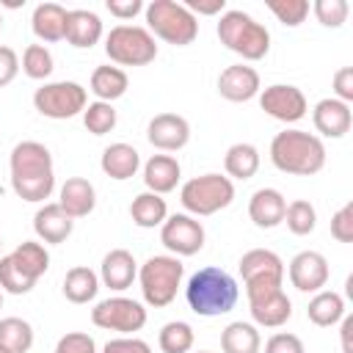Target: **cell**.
Returning a JSON list of instances; mask_svg holds the SVG:
<instances>
[{
  "label": "cell",
  "instance_id": "obj_1",
  "mask_svg": "<svg viewBox=\"0 0 353 353\" xmlns=\"http://www.w3.org/2000/svg\"><path fill=\"white\" fill-rule=\"evenodd\" d=\"M11 188L22 201L39 204L55 190V165L52 154L39 141H19L8 157Z\"/></svg>",
  "mask_w": 353,
  "mask_h": 353
},
{
  "label": "cell",
  "instance_id": "obj_2",
  "mask_svg": "<svg viewBox=\"0 0 353 353\" xmlns=\"http://www.w3.org/2000/svg\"><path fill=\"white\" fill-rule=\"evenodd\" d=\"M237 298H240L237 281L223 268L215 265L196 270L185 284V301L190 312H196L199 317H221L237 306Z\"/></svg>",
  "mask_w": 353,
  "mask_h": 353
},
{
  "label": "cell",
  "instance_id": "obj_3",
  "mask_svg": "<svg viewBox=\"0 0 353 353\" xmlns=\"http://www.w3.org/2000/svg\"><path fill=\"white\" fill-rule=\"evenodd\" d=\"M270 163L281 174L312 176L325 165V143L306 130H281L270 141Z\"/></svg>",
  "mask_w": 353,
  "mask_h": 353
},
{
  "label": "cell",
  "instance_id": "obj_4",
  "mask_svg": "<svg viewBox=\"0 0 353 353\" xmlns=\"http://www.w3.org/2000/svg\"><path fill=\"white\" fill-rule=\"evenodd\" d=\"M47 268L50 251L36 240H25L11 254L0 256V290L11 295H28Z\"/></svg>",
  "mask_w": 353,
  "mask_h": 353
},
{
  "label": "cell",
  "instance_id": "obj_5",
  "mask_svg": "<svg viewBox=\"0 0 353 353\" xmlns=\"http://www.w3.org/2000/svg\"><path fill=\"white\" fill-rule=\"evenodd\" d=\"M218 39L226 50L240 55L243 61H262L270 50V33L262 22L240 8H226L218 19Z\"/></svg>",
  "mask_w": 353,
  "mask_h": 353
},
{
  "label": "cell",
  "instance_id": "obj_6",
  "mask_svg": "<svg viewBox=\"0 0 353 353\" xmlns=\"http://www.w3.org/2000/svg\"><path fill=\"white\" fill-rule=\"evenodd\" d=\"M146 14V30L165 44L174 47H188L199 36V19L176 0H152L143 6Z\"/></svg>",
  "mask_w": 353,
  "mask_h": 353
},
{
  "label": "cell",
  "instance_id": "obj_7",
  "mask_svg": "<svg viewBox=\"0 0 353 353\" xmlns=\"http://www.w3.org/2000/svg\"><path fill=\"white\" fill-rule=\"evenodd\" d=\"M182 276H185V265L179 256L174 254L149 256L138 268V284H141L143 301L154 309L168 306L176 298V290L182 287Z\"/></svg>",
  "mask_w": 353,
  "mask_h": 353
},
{
  "label": "cell",
  "instance_id": "obj_8",
  "mask_svg": "<svg viewBox=\"0 0 353 353\" xmlns=\"http://www.w3.org/2000/svg\"><path fill=\"white\" fill-rule=\"evenodd\" d=\"M179 201L188 215H215L234 201V182L223 174H201L182 185Z\"/></svg>",
  "mask_w": 353,
  "mask_h": 353
},
{
  "label": "cell",
  "instance_id": "obj_9",
  "mask_svg": "<svg viewBox=\"0 0 353 353\" xmlns=\"http://www.w3.org/2000/svg\"><path fill=\"white\" fill-rule=\"evenodd\" d=\"M240 276L245 284V298H262L270 292H279L284 284V262L270 248H251L240 256Z\"/></svg>",
  "mask_w": 353,
  "mask_h": 353
},
{
  "label": "cell",
  "instance_id": "obj_10",
  "mask_svg": "<svg viewBox=\"0 0 353 353\" xmlns=\"http://www.w3.org/2000/svg\"><path fill=\"white\" fill-rule=\"evenodd\" d=\"M105 52L119 66H146L157 58V41L141 25H116L105 36Z\"/></svg>",
  "mask_w": 353,
  "mask_h": 353
},
{
  "label": "cell",
  "instance_id": "obj_11",
  "mask_svg": "<svg viewBox=\"0 0 353 353\" xmlns=\"http://www.w3.org/2000/svg\"><path fill=\"white\" fill-rule=\"evenodd\" d=\"M88 105V91L74 83V80H55V83H44L41 88H36L33 94V108L44 116V119H74L77 113H83Z\"/></svg>",
  "mask_w": 353,
  "mask_h": 353
},
{
  "label": "cell",
  "instance_id": "obj_12",
  "mask_svg": "<svg viewBox=\"0 0 353 353\" xmlns=\"http://www.w3.org/2000/svg\"><path fill=\"white\" fill-rule=\"evenodd\" d=\"M91 323L97 328L116 331L121 336H132L135 331H141L146 325V309H143L141 301H132V298H124V295H113V298L99 301L91 309Z\"/></svg>",
  "mask_w": 353,
  "mask_h": 353
},
{
  "label": "cell",
  "instance_id": "obj_13",
  "mask_svg": "<svg viewBox=\"0 0 353 353\" xmlns=\"http://www.w3.org/2000/svg\"><path fill=\"white\" fill-rule=\"evenodd\" d=\"M204 226L188 212L168 215L160 226V243L174 254V256H193L204 248Z\"/></svg>",
  "mask_w": 353,
  "mask_h": 353
},
{
  "label": "cell",
  "instance_id": "obj_14",
  "mask_svg": "<svg viewBox=\"0 0 353 353\" xmlns=\"http://www.w3.org/2000/svg\"><path fill=\"white\" fill-rule=\"evenodd\" d=\"M259 108L276 119V121H284V124H295L306 116L309 110V102L303 97V91L298 85H290V83H273L268 88L259 91Z\"/></svg>",
  "mask_w": 353,
  "mask_h": 353
},
{
  "label": "cell",
  "instance_id": "obj_15",
  "mask_svg": "<svg viewBox=\"0 0 353 353\" xmlns=\"http://www.w3.org/2000/svg\"><path fill=\"white\" fill-rule=\"evenodd\" d=\"M287 276H290V284L295 290H301V292H320L328 284L331 268H328V259L320 251H298L290 259Z\"/></svg>",
  "mask_w": 353,
  "mask_h": 353
},
{
  "label": "cell",
  "instance_id": "obj_16",
  "mask_svg": "<svg viewBox=\"0 0 353 353\" xmlns=\"http://www.w3.org/2000/svg\"><path fill=\"white\" fill-rule=\"evenodd\" d=\"M146 138L160 152H179L190 141V124L179 113H157L146 124Z\"/></svg>",
  "mask_w": 353,
  "mask_h": 353
},
{
  "label": "cell",
  "instance_id": "obj_17",
  "mask_svg": "<svg viewBox=\"0 0 353 353\" xmlns=\"http://www.w3.org/2000/svg\"><path fill=\"white\" fill-rule=\"evenodd\" d=\"M262 91L259 72L248 63H232L218 74V94L229 102H248Z\"/></svg>",
  "mask_w": 353,
  "mask_h": 353
},
{
  "label": "cell",
  "instance_id": "obj_18",
  "mask_svg": "<svg viewBox=\"0 0 353 353\" xmlns=\"http://www.w3.org/2000/svg\"><path fill=\"white\" fill-rule=\"evenodd\" d=\"M312 121H314V130L325 138H342L350 132V124H353V113H350V105L334 99V97H325L314 105L312 110Z\"/></svg>",
  "mask_w": 353,
  "mask_h": 353
},
{
  "label": "cell",
  "instance_id": "obj_19",
  "mask_svg": "<svg viewBox=\"0 0 353 353\" xmlns=\"http://www.w3.org/2000/svg\"><path fill=\"white\" fill-rule=\"evenodd\" d=\"M138 279V262L127 248H110L102 256L99 265V281L116 292L132 287V281Z\"/></svg>",
  "mask_w": 353,
  "mask_h": 353
},
{
  "label": "cell",
  "instance_id": "obj_20",
  "mask_svg": "<svg viewBox=\"0 0 353 353\" xmlns=\"http://www.w3.org/2000/svg\"><path fill=\"white\" fill-rule=\"evenodd\" d=\"M58 207L72 218H85L97 207V190L85 176H69L58 190Z\"/></svg>",
  "mask_w": 353,
  "mask_h": 353
},
{
  "label": "cell",
  "instance_id": "obj_21",
  "mask_svg": "<svg viewBox=\"0 0 353 353\" xmlns=\"http://www.w3.org/2000/svg\"><path fill=\"white\" fill-rule=\"evenodd\" d=\"M284 210H287V199L276 188H259L248 199V218L259 229H276L284 221Z\"/></svg>",
  "mask_w": 353,
  "mask_h": 353
},
{
  "label": "cell",
  "instance_id": "obj_22",
  "mask_svg": "<svg viewBox=\"0 0 353 353\" xmlns=\"http://www.w3.org/2000/svg\"><path fill=\"white\" fill-rule=\"evenodd\" d=\"M33 232L41 243H63L74 232V221L58 207V201H44L33 215Z\"/></svg>",
  "mask_w": 353,
  "mask_h": 353
},
{
  "label": "cell",
  "instance_id": "obj_23",
  "mask_svg": "<svg viewBox=\"0 0 353 353\" xmlns=\"http://www.w3.org/2000/svg\"><path fill=\"white\" fill-rule=\"evenodd\" d=\"M99 168L105 171V176L116 179V182H127L138 174L141 168V154L135 146L119 141V143H110L102 149V157H99Z\"/></svg>",
  "mask_w": 353,
  "mask_h": 353
},
{
  "label": "cell",
  "instance_id": "obj_24",
  "mask_svg": "<svg viewBox=\"0 0 353 353\" xmlns=\"http://www.w3.org/2000/svg\"><path fill=\"white\" fill-rule=\"evenodd\" d=\"M248 312H251L254 325L281 328L292 317V301L287 298L284 290H279V292H270V295H262V298L248 301Z\"/></svg>",
  "mask_w": 353,
  "mask_h": 353
},
{
  "label": "cell",
  "instance_id": "obj_25",
  "mask_svg": "<svg viewBox=\"0 0 353 353\" xmlns=\"http://www.w3.org/2000/svg\"><path fill=\"white\" fill-rule=\"evenodd\" d=\"M179 176H182V165L171 154H152L143 163V185L157 196L171 193L179 185Z\"/></svg>",
  "mask_w": 353,
  "mask_h": 353
},
{
  "label": "cell",
  "instance_id": "obj_26",
  "mask_svg": "<svg viewBox=\"0 0 353 353\" xmlns=\"http://www.w3.org/2000/svg\"><path fill=\"white\" fill-rule=\"evenodd\" d=\"M102 39V19L88 8H72L66 14V41L77 50H91Z\"/></svg>",
  "mask_w": 353,
  "mask_h": 353
},
{
  "label": "cell",
  "instance_id": "obj_27",
  "mask_svg": "<svg viewBox=\"0 0 353 353\" xmlns=\"http://www.w3.org/2000/svg\"><path fill=\"white\" fill-rule=\"evenodd\" d=\"M66 8L58 6V3H39L33 8V17H30V28H33V36L39 41H61L66 39Z\"/></svg>",
  "mask_w": 353,
  "mask_h": 353
},
{
  "label": "cell",
  "instance_id": "obj_28",
  "mask_svg": "<svg viewBox=\"0 0 353 353\" xmlns=\"http://www.w3.org/2000/svg\"><path fill=\"white\" fill-rule=\"evenodd\" d=\"M88 85H91V94H94L99 102H110V105H113V99H119V97L127 94L130 77H127L124 69L105 63V66H97V69L91 72V83H88Z\"/></svg>",
  "mask_w": 353,
  "mask_h": 353
},
{
  "label": "cell",
  "instance_id": "obj_29",
  "mask_svg": "<svg viewBox=\"0 0 353 353\" xmlns=\"http://www.w3.org/2000/svg\"><path fill=\"white\" fill-rule=\"evenodd\" d=\"M223 168H226V176L229 179H251L256 171H259V149L254 143H232L223 154Z\"/></svg>",
  "mask_w": 353,
  "mask_h": 353
},
{
  "label": "cell",
  "instance_id": "obj_30",
  "mask_svg": "<svg viewBox=\"0 0 353 353\" xmlns=\"http://www.w3.org/2000/svg\"><path fill=\"white\" fill-rule=\"evenodd\" d=\"M130 218L135 226L141 229H154V226H163V221L168 218V204L163 196L152 193V190H143L132 199L130 204Z\"/></svg>",
  "mask_w": 353,
  "mask_h": 353
},
{
  "label": "cell",
  "instance_id": "obj_31",
  "mask_svg": "<svg viewBox=\"0 0 353 353\" xmlns=\"http://www.w3.org/2000/svg\"><path fill=\"white\" fill-rule=\"evenodd\" d=\"M306 317L320 328H331L345 317V298L339 292H334V290H320L309 301Z\"/></svg>",
  "mask_w": 353,
  "mask_h": 353
},
{
  "label": "cell",
  "instance_id": "obj_32",
  "mask_svg": "<svg viewBox=\"0 0 353 353\" xmlns=\"http://www.w3.org/2000/svg\"><path fill=\"white\" fill-rule=\"evenodd\" d=\"M262 336L254 323L234 320L221 331V350L223 353H259Z\"/></svg>",
  "mask_w": 353,
  "mask_h": 353
},
{
  "label": "cell",
  "instance_id": "obj_33",
  "mask_svg": "<svg viewBox=\"0 0 353 353\" xmlns=\"http://www.w3.org/2000/svg\"><path fill=\"white\" fill-rule=\"evenodd\" d=\"M97 292H99V276L91 268L77 265V268L66 270V276H63V295H66V301L88 303V301L97 298Z\"/></svg>",
  "mask_w": 353,
  "mask_h": 353
},
{
  "label": "cell",
  "instance_id": "obj_34",
  "mask_svg": "<svg viewBox=\"0 0 353 353\" xmlns=\"http://www.w3.org/2000/svg\"><path fill=\"white\" fill-rule=\"evenodd\" d=\"M193 342H196V334L185 320H171L157 334V345L163 353H190Z\"/></svg>",
  "mask_w": 353,
  "mask_h": 353
},
{
  "label": "cell",
  "instance_id": "obj_35",
  "mask_svg": "<svg viewBox=\"0 0 353 353\" xmlns=\"http://www.w3.org/2000/svg\"><path fill=\"white\" fill-rule=\"evenodd\" d=\"M0 345L11 353H28L33 347V325L22 317H3L0 320Z\"/></svg>",
  "mask_w": 353,
  "mask_h": 353
},
{
  "label": "cell",
  "instance_id": "obj_36",
  "mask_svg": "<svg viewBox=\"0 0 353 353\" xmlns=\"http://www.w3.org/2000/svg\"><path fill=\"white\" fill-rule=\"evenodd\" d=\"M281 223H287V229H290L292 234L306 237V234H312L314 226H317V210H314L312 201H306V199H295V201L287 204V210H284V221H281Z\"/></svg>",
  "mask_w": 353,
  "mask_h": 353
},
{
  "label": "cell",
  "instance_id": "obj_37",
  "mask_svg": "<svg viewBox=\"0 0 353 353\" xmlns=\"http://www.w3.org/2000/svg\"><path fill=\"white\" fill-rule=\"evenodd\" d=\"M119 121V113L110 102H88L83 110V124L91 135H108Z\"/></svg>",
  "mask_w": 353,
  "mask_h": 353
},
{
  "label": "cell",
  "instance_id": "obj_38",
  "mask_svg": "<svg viewBox=\"0 0 353 353\" xmlns=\"http://www.w3.org/2000/svg\"><path fill=\"white\" fill-rule=\"evenodd\" d=\"M55 69V61H52V52L44 47V44H28L25 52H22V72L30 77V80H47Z\"/></svg>",
  "mask_w": 353,
  "mask_h": 353
},
{
  "label": "cell",
  "instance_id": "obj_39",
  "mask_svg": "<svg viewBox=\"0 0 353 353\" xmlns=\"http://www.w3.org/2000/svg\"><path fill=\"white\" fill-rule=\"evenodd\" d=\"M265 6H268L270 14H273L281 25H287V28H298V25L309 17V11H312L306 0H268Z\"/></svg>",
  "mask_w": 353,
  "mask_h": 353
},
{
  "label": "cell",
  "instance_id": "obj_40",
  "mask_svg": "<svg viewBox=\"0 0 353 353\" xmlns=\"http://www.w3.org/2000/svg\"><path fill=\"white\" fill-rule=\"evenodd\" d=\"M309 8L314 11V17L323 28H342L350 14L347 0H314Z\"/></svg>",
  "mask_w": 353,
  "mask_h": 353
},
{
  "label": "cell",
  "instance_id": "obj_41",
  "mask_svg": "<svg viewBox=\"0 0 353 353\" xmlns=\"http://www.w3.org/2000/svg\"><path fill=\"white\" fill-rule=\"evenodd\" d=\"M331 237L336 243H353V201L331 215Z\"/></svg>",
  "mask_w": 353,
  "mask_h": 353
},
{
  "label": "cell",
  "instance_id": "obj_42",
  "mask_svg": "<svg viewBox=\"0 0 353 353\" xmlns=\"http://www.w3.org/2000/svg\"><path fill=\"white\" fill-rule=\"evenodd\" d=\"M55 353H97V342L85 331H69L58 339Z\"/></svg>",
  "mask_w": 353,
  "mask_h": 353
},
{
  "label": "cell",
  "instance_id": "obj_43",
  "mask_svg": "<svg viewBox=\"0 0 353 353\" xmlns=\"http://www.w3.org/2000/svg\"><path fill=\"white\" fill-rule=\"evenodd\" d=\"M265 353H306V347H303V342H301L298 334L279 331V334H273L265 342Z\"/></svg>",
  "mask_w": 353,
  "mask_h": 353
},
{
  "label": "cell",
  "instance_id": "obj_44",
  "mask_svg": "<svg viewBox=\"0 0 353 353\" xmlns=\"http://www.w3.org/2000/svg\"><path fill=\"white\" fill-rule=\"evenodd\" d=\"M102 353H152L149 342L138 339V336H116V339H108Z\"/></svg>",
  "mask_w": 353,
  "mask_h": 353
},
{
  "label": "cell",
  "instance_id": "obj_45",
  "mask_svg": "<svg viewBox=\"0 0 353 353\" xmlns=\"http://www.w3.org/2000/svg\"><path fill=\"white\" fill-rule=\"evenodd\" d=\"M334 99L350 105L353 102V66H342L334 74Z\"/></svg>",
  "mask_w": 353,
  "mask_h": 353
},
{
  "label": "cell",
  "instance_id": "obj_46",
  "mask_svg": "<svg viewBox=\"0 0 353 353\" xmlns=\"http://www.w3.org/2000/svg\"><path fill=\"white\" fill-rule=\"evenodd\" d=\"M17 72H19V55L11 47L0 44V88L8 85L17 77Z\"/></svg>",
  "mask_w": 353,
  "mask_h": 353
},
{
  "label": "cell",
  "instance_id": "obj_47",
  "mask_svg": "<svg viewBox=\"0 0 353 353\" xmlns=\"http://www.w3.org/2000/svg\"><path fill=\"white\" fill-rule=\"evenodd\" d=\"M196 19L199 17H215V14H223L226 11V0H185L182 3Z\"/></svg>",
  "mask_w": 353,
  "mask_h": 353
},
{
  "label": "cell",
  "instance_id": "obj_48",
  "mask_svg": "<svg viewBox=\"0 0 353 353\" xmlns=\"http://www.w3.org/2000/svg\"><path fill=\"white\" fill-rule=\"evenodd\" d=\"M105 8H108L116 19H132L135 14L143 11V3H141V0H108Z\"/></svg>",
  "mask_w": 353,
  "mask_h": 353
},
{
  "label": "cell",
  "instance_id": "obj_49",
  "mask_svg": "<svg viewBox=\"0 0 353 353\" xmlns=\"http://www.w3.org/2000/svg\"><path fill=\"white\" fill-rule=\"evenodd\" d=\"M342 323V328H339V334H342V353H353V347H350V331H353V317H342L339 320Z\"/></svg>",
  "mask_w": 353,
  "mask_h": 353
},
{
  "label": "cell",
  "instance_id": "obj_50",
  "mask_svg": "<svg viewBox=\"0 0 353 353\" xmlns=\"http://www.w3.org/2000/svg\"><path fill=\"white\" fill-rule=\"evenodd\" d=\"M0 353H11V350H8V347H3V345H0Z\"/></svg>",
  "mask_w": 353,
  "mask_h": 353
},
{
  "label": "cell",
  "instance_id": "obj_51",
  "mask_svg": "<svg viewBox=\"0 0 353 353\" xmlns=\"http://www.w3.org/2000/svg\"><path fill=\"white\" fill-rule=\"evenodd\" d=\"M0 306H3V290H0Z\"/></svg>",
  "mask_w": 353,
  "mask_h": 353
},
{
  "label": "cell",
  "instance_id": "obj_52",
  "mask_svg": "<svg viewBox=\"0 0 353 353\" xmlns=\"http://www.w3.org/2000/svg\"><path fill=\"white\" fill-rule=\"evenodd\" d=\"M0 28H3V14H0Z\"/></svg>",
  "mask_w": 353,
  "mask_h": 353
},
{
  "label": "cell",
  "instance_id": "obj_53",
  "mask_svg": "<svg viewBox=\"0 0 353 353\" xmlns=\"http://www.w3.org/2000/svg\"><path fill=\"white\" fill-rule=\"evenodd\" d=\"M199 353H212V350H199Z\"/></svg>",
  "mask_w": 353,
  "mask_h": 353
},
{
  "label": "cell",
  "instance_id": "obj_54",
  "mask_svg": "<svg viewBox=\"0 0 353 353\" xmlns=\"http://www.w3.org/2000/svg\"><path fill=\"white\" fill-rule=\"evenodd\" d=\"M0 248H3V237H0Z\"/></svg>",
  "mask_w": 353,
  "mask_h": 353
}]
</instances>
